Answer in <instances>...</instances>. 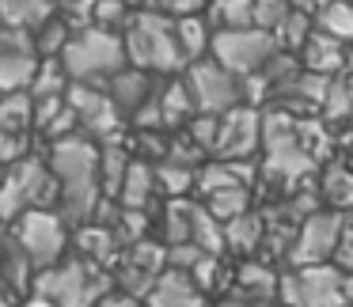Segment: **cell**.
<instances>
[{
	"label": "cell",
	"instance_id": "21",
	"mask_svg": "<svg viewBox=\"0 0 353 307\" xmlns=\"http://www.w3.org/2000/svg\"><path fill=\"white\" fill-rule=\"evenodd\" d=\"M319 201H327V209L334 213H353V171L345 160H330L319 171Z\"/></svg>",
	"mask_w": 353,
	"mask_h": 307
},
{
	"label": "cell",
	"instance_id": "29",
	"mask_svg": "<svg viewBox=\"0 0 353 307\" xmlns=\"http://www.w3.org/2000/svg\"><path fill=\"white\" fill-rule=\"evenodd\" d=\"M31 125H34V95L31 92L0 95V129H4V133H19V137H23Z\"/></svg>",
	"mask_w": 353,
	"mask_h": 307
},
{
	"label": "cell",
	"instance_id": "28",
	"mask_svg": "<svg viewBox=\"0 0 353 307\" xmlns=\"http://www.w3.org/2000/svg\"><path fill=\"white\" fill-rule=\"evenodd\" d=\"M194 205L198 201L190 198H175L163 205V246H179V243H190V224H194Z\"/></svg>",
	"mask_w": 353,
	"mask_h": 307
},
{
	"label": "cell",
	"instance_id": "52",
	"mask_svg": "<svg viewBox=\"0 0 353 307\" xmlns=\"http://www.w3.org/2000/svg\"><path fill=\"white\" fill-rule=\"evenodd\" d=\"M0 288H4V284H0Z\"/></svg>",
	"mask_w": 353,
	"mask_h": 307
},
{
	"label": "cell",
	"instance_id": "12",
	"mask_svg": "<svg viewBox=\"0 0 353 307\" xmlns=\"http://www.w3.org/2000/svg\"><path fill=\"white\" fill-rule=\"evenodd\" d=\"M50 171L57 186H77V182H99V145L84 133L65 137L50 145Z\"/></svg>",
	"mask_w": 353,
	"mask_h": 307
},
{
	"label": "cell",
	"instance_id": "48",
	"mask_svg": "<svg viewBox=\"0 0 353 307\" xmlns=\"http://www.w3.org/2000/svg\"><path fill=\"white\" fill-rule=\"evenodd\" d=\"M23 307H54V304H50V299H42V296H31Z\"/></svg>",
	"mask_w": 353,
	"mask_h": 307
},
{
	"label": "cell",
	"instance_id": "47",
	"mask_svg": "<svg viewBox=\"0 0 353 307\" xmlns=\"http://www.w3.org/2000/svg\"><path fill=\"white\" fill-rule=\"evenodd\" d=\"M345 76H353V42L345 46Z\"/></svg>",
	"mask_w": 353,
	"mask_h": 307
},
{
	"label": "cell",
	"instance_id": "33",
	"mask_svg": "<svg viewBox=\"0 0 353 307\" xmlns=\"http://www.w3.org/2000/svg\"><path fill=\"white\" fill-rule=\"evenodd\" d=\"M319 118L327 125H353V95H350V80L345 76L330 80V92H327V99H323Z\"/></svg>",
	"mask_w": 353,
	"mask_h": 307
},
{
	"label": "cell",
	"instance_id": "43",
	"mask_svg": "<svg viewBox=\"0 0 353 307\" xmlns=\"http://www.w3.org/2000/svg\"><path fill=\"white\" fill-rule=\"evenodd\" d=\"M209 8V0H156V12H163L168 19H186V16H201Z\"/></svg>",
	"mask_w": 353,
	"mask_h": 307
},
{
	"label": "cell",
	"instance_id": "2",
	"mask_svg": "<svg viewBox=\"0 0 353 307\" xmlns=\"http://www.w3.org/2000/svg\"><path fill=\"white\" fill-rule=\"evenodd\" d=\"M114 292V277L110 269L95 266L88 258H61L57 266L34 273L31 296L50 299L54 307H99V299H107Z\"/></svg>",
	"mask_w": 353,
	"mask_h": 307
},
{
	"label": "cell",
	"instance_id": "51",
	"mask_svg": "<svg viewBox=\"0 0 353 307\" xmlns=\"http://www.w3.org/2000/svg\"><path fill=\"white\" fill-rule=\"evenodd\" d=\"M4 171H8V167H0V182H4Z\"/></svg>",
	"mask_w": 353,
	"mask_h": 307
},
{
	"label": "cell",
	"instance_id": "8",
	"mask_svg": "<svg viewBox=\"0 0 353 307\" xmlns=\"http://www.w3.org/2000/svg\"><path fill=\"white\" fill-rule=\"evenodd\" d=\"M69 224L61 220V216L54 213V209H31V213H23L16 220V228H12V235H16V243L27 251V258L34 262V269H50L57 266V262L65 258V246H69Z\"/></svg>",
	"mask_w": 353,
	"mask_h": 307
},
{
	"label": "cell",
	"instance_id": "46",
	"mask_svg": "<svg viewBox=\"0 0 353 307\" xmlns=\"http://www.w3.org/2000/svg\"><path fill=\"white\" fill-rule=\"evenodd\" d=\"M213 307H247V304H243L239 296H224V299H216Z\"/></svg>",
	"mask_w": 353,
	"mask_h": 307
},
{
	"label": "cell",
	"instance_id": "24",
	"mask_svg": "<svg viewBox=\"0 0 353 307\" xmlns=\"http://www.w3.org/2000/svg\"><path fill=\"white\" fill-rule=\"evenodd\" d=\"M175 39H179L186 65L205 61L209 50H213V27H209L205 16H186V19H175Z\"/></svg>",
	"mask_w": 353,
	"mask_h": 307
},
{
	"label": "cell",
	"instance_id": "15",
	"mask_svg": "<svg viewBox=\"0 0 353 307\" xmlns=\"http://www.w3.org/2000/svg\"><path fill=\"white\" fill-rule=\"evenodd\" d=\"M107 95L114 99V107L122 110V118H133V114H137V110L156 95V80L148 76V72L130 69V65H125V69L107 84Z\"/></svg>",
	"mask_w": 353,
	"mask_h": 307
},
{
	"label": "cell",
	"instance_id": "40",
	"mask_svg": "<svg viewBox=\"0 0 353 307\" xmlns=\"http://www.w3.org/2000/svg\"><path fill=\"white\" fill-rule=\"evenodd\" d=\"M190 281L198 284V292L216 288V281H221V254H205V258L190 269Z\"/></svg>",
	"mask_w": 353,
	"mask_h": 307
},
{
	"label": "cell",
	"instance_id": "44",
	"mask_svg": "<svg viewBox=\"0 0 353 307\" xmlns=\"http://www.w3.org/2000/svg\"><path fill=\"white\" fill-rule=\"evenodd\" d=\"M19 160H27V137L0 129V167H12Z\"/></svg>",
	"mask_w": 353,
	"mask_h": 307
},
{
	"label": "cell",
	"instance_id": "32",
	"mask_svg": "<svg viewBox=\"0 0 353 307\" xmlns=\"http://www.w3.org/2000/svg\"><path fill=\"white\" fill-rule=\"evenodd\" d=\"M190 243L201 246L205 254H224V224L209 216L205 205H194V224H190Z\"/></svg>",
	"mask_w": 353,
	"mask_h": 307
},
{
	"label": "cell",
	"instance_id": "25",
	"mask_svg": "<svg viewBox=\"0 0 353 307\" xmlns=\"http://www.w3.org/2000/svg\"><path fill=\"white\" fill-rule=\"evenodd\" d=\"M160 114H163V129H179V125H190L198 118V107H194L183 80H168L160 87Z\"/></svg>",
	"mask_w": 353,
	"mask_h": 307
},
{
	"label": "cell",
	"instance_id": "30",
	"mask_svg": "<svg viewBox=\"0 0 353 307\" xmlns=\"http://www.w3.org/2000/svg\"><path fill=\"white\" fill-rule=\"evenodd\" d=\"M312 23H315V31H323V34H330L334 42L350 46L353 42V0H334V4L323 8Z\"/></svg>",
	"mask_w": 353,
	"mask_h": 307
},
{
	"label": "cell",
	"instance_id": "22",
	"mask_svg": "<svg viewBox=\"0 0 353 307\" xmlns=\"http://www.w3.org/2000/svg\"><path fill=\"white\" fill-rule=\"evenodd\" d=\"M130 163H133V156L118 137L99 145V186H103V198L107 201H118V190H122V182H125Z\"/></svg>",
	"mask_w": 353,
	"mask_h": 307
},
{
	"label": "cell",
	"instance_id": "49",
	"mask_svg": "<svg viewBox=\"0 0 353 307\" xmlns=\"http://www.w3.org/2000/svg\"><path fill=\"white\" fill-rule=\"evenodd\" d=\"M0 307H16V304H12V296H8V292H0Z\"/></svg>",
	"mask_w": 353,
	"mask_h": 307
},
{
	"label": "cell",
	"instance_id": "35",
	"mask_svg": "<svg viewBox=\"0 0 353 307\" xmlns=\"http://www.w3.org/2000/svg\"><path fill=\"white\" fill-rule=\"evenodd\" d=\"M194 182H198V171L179 167V163H168V160L156 163V186H160V193H168V201L186 198L194 190Z\"/></svg>",
	"mask_w": 353,
	"mask_h": 307
},
{
	"label": "cell",
	"instance_id": "3",
	"mask_svg": "<svg viewBox=\"0 0 353 307\" xmlns=\"http://www.w3.org/2000/svg\"><path fill=\"white\" fill-rule=\"evenodd\" d=\"M61 65H65L72 84L107 87L130 61H125L122 34L103 31V27H88V31H80L69 39V46L61 50Z\"/></svg>",
	"mask_w": 353,
	"mask_h": 307
},
{
	"label": "cell",
	"instance_id": "13",
	"mask_svg": "<svg viewBox=\"0 0 353 307\" xmlns=\"http://www.w3.org/2000/svg\"><path fill=\"white\" fill-rule=\"evenodd\" d=\"M254 178H259V163L247 160V163H228V160H209L198 167V182H194V190L201 193V198H209V193H221V190H236V186H247L251 190Z\"/></svg>",
	"mask_w": 353,
	"mask_h": 307
},
{
	"label": "cell",
	"instance_id": "42",
	"mask_svg": "<svg viewBox=\"0 0 353 307\" xmlns=\"http://www.w3.org/2000/svg\"><path fill=\"white\" fill-rule=\"evenodd\" d=\"M334 266L342 269V273H353V213H345V220H342V235H338Z\"/></svg>",
	"mask_w": 353,
	"mask_h": 307
},
{
	"label": "cell",
	"instance_id": "17",
	"mask_svg": "<svg viewBox=\"0 0 353 307\" xmlns=\"http://www.w3.org/2000/svg\"><path fill=\"white\" fill-rule=\"evenodd\" d=\"M156 193H160V186H156V163L133 160L130 171H125L122 190H118V205H122V209H137V213H148L152 201H156Z\"/></svg>",
	"mask_w": 353,
	"mask_h": 307
},
{
	"label": "cell",
	"instance_id": "26",
	"mask_svg": "<svg viewBox=\"0 0 353 307\" xmlns=\"http://www.w3.org/2000/svg\"><path fill=\"white\" fill-rule=\"evenodd\" d=\"M34 72H39V57L34 54H12V50H0V95L31 92Z\"/></svg>",
	"mask_w": 353,
	"mask_h": 307
},
{
	"label": "cell",
	"instance_id": "38",
	"mask_svg": "<svg viewBox=\"0 0 353 307\" xmlns=\"http://www.w3.org/2000/svg\"><path fill=\"white\" fill-rule=\"evenodd\" d=\"M289 12H292L289 0H254V27L274 34L277 27L285 23V16H289Z\"/></svg>",
	"mask_w": 353,
	"mask_h": 307
},
{
	"label": "cell",
	"instance_id": "5",
	"mask_svg": "<svg viewBox=\"0 0 353 307\" xmlns=\"http://www.w3.org/2000/svg\"><path fill=\"white\" fill-rule=\"evenodd\" d=\"M277 299H281V307H350L345 273L334 262L289 269V273H281Z\"/></svg>",
	"mask_w": 353,
	"mask_h": 307
},
{
	"label": "cell",
	"instance_id": "36",
	"mask_svg": "<svg viewBox=\"0 0 353 307\" xmlns=\"http://www.w3.org/2000/svg\"><path fill=\"white\" fill-rule=\"evenodd\" d=\"M31 39H34V57H39V61H46V57H61V50L69 46L72 31L54 16L46 27H39V31H34Z\"/></svg>",
	"mask_w": 353,
	"mask_h": 307
},
{
	"label": "cell",
	"instance_id": "27",
	"mask_svg": "<svg viewBox=\"0 0 353 307\" xmlns=\"http://www.w3.org/2000/svg\"><path fill=\"white\" fill-rule=\"evenodd\" d=\"M205 19L213 31H243V27H254V0H209Z\"/></svg>",
	"mask_w": 353,
	"mask_h": 307
},
{
	"label": "cell",
	"instance_id": "50",
	"mask_svg": "<svg viewBox=\"0 0 353 307\" xmlns=\"http://www.w3.org/2000/svg\"><path fill=\"white\" fill-rule=\"evenodd\" d=\"M345 80H350V95H353V76H345Z\"/></svg>",
	"mask_w": 353,
	"mask_h": 307
},
{
	"label": "cell",
	"instance_id": "45",
	"mask_svg": "<svg viewBox=\"0 0 353 307\" xmlns=\"http://www.w3.org/2000/svg\"><path fill=\"white\" fill-rule=\"evenodd\" d=\"M289 4H292V8H296V12H304L307 19H315V16H319V12H323V8H330L334 0H289Z\"/></svg>",
	"mask_w": 353,
	"mask_h": 307
},
{
	"label": "cell",
	"instance_id": "37",
	"mask_svg": "<svg viewBox=\"0 0 353 307\" xmlns=\"http://www.w3.org/2000/svg\"><path fill=\"white\" fill-rule=\"evenodd\" d=\"M130 16H133V8L122 4V0H95V27H103V31L122 34Z\"/></svg>",
	"mask_w": 353,
	"mask_h": 307
},
{
	"label": "cell",
	"instance_id": "23",
	"mask_svg": "<svg viewBox=\"0 0 353 307\" xmlns=\"http://www.w3.org/2000/svg\"><path fill=\"white\" fill-rule=\"evenodd\" d=\"M262 243H266V216L254 213V209L224 224V246H228V251H236V254H254Z\"/></svg>",
	"mask_w": 353,
	"mask_h": 307
},
{
	"label": "cell",
	"instance_id": "39",
	"mask_svg": "<svg viewBox=\"0 0 353 307\" xmlns=\"http://www.w3.org/2000/svg\"><path fill=\"white\" fill-rule=\"evenodd\" d=\"M216 125H221V118H213V114H198L190 125H186V137H190L194 145L201 148V152L213 156V145H216Z\"/></svg>",
	"mask_w": 353,
	"mask_h": 307
},
{
	"label": "cell",
	"instance_id": "9",
	"mask_svg": "<svg viewBox=\"0 0 353 307\" xmlns=\"http://www.w3.org/2000/svg\"><path fill=\"white\" fill-rule=\"evenodd\" d=\"M342 220H345V213H334V209H319V213H312L307 220H300L296 235H292V246H289V254H285V258H289V269L334 262Z\"/></svg>",
	"mask_w": 353,
	"mask_h": 307
},
{
	"label": "cell",
	"instance_id": "4",
	"mask_svg": "<svg viewBox=\"0 0 353 307\" xmlns=\"http://www.w3.org/2000/svg\"><path fill=\"white\" fill-rule=\"evenodd\" d=\"M61 186H57L54 171L46 160L27 156V160L12 163L0 182V220H19L31 209H57Z\"/></svg>",
	"mask_w": 353,
	"mask_h": 307
},
{
	"label": "cell",
	"instance_id": "18",
	"mask_svg": "<svg viewBox=\"0 0 353 307\" xmlns=\"http://www.w3.org/2000/svg\"><path fill=\"white\" fill-rule=\"evenodd\" d=\"M57 16V0H0V27L34 34Z\"/></svg>",
	"mask_w": 353,
	"mask_h": 307
},
{
	"label": "cell",
	"instance_id": "10",
	"mask_svg": "<svg viewBox=\"0 0 353 307\" xmlns=\"http://www.w3.org/2000/svg\"><path fill=\"white\" fill-rule=\"evenodd\" d=\"M65 103L72 107L77 114V125L84 137H92L95 145L103 140H114L122 137V110L114 107V99L107 95V87H95V84H69L65 92Z\"/></svg>",
	"mask_w": 353,
	"mask_h": 307
},
{
	"label": "cell",
	"instance_id": "19",
	"mask_svg": "<svg viewBox=\"0 0 353 307\" xmlns=\"http://www.w3.org/2000/svg\"><path fill=\"white\" fill-rule=\"evenodd\" d=\"M34 262L27 258V251L16 243V235H0V284L12 292H31L34 284Z\"/></svg>",
	"mask_w": 353,
	"mask_h": 307
},
{
	"label": "cell",
	"instance_id": "11",
	"mask_svg": "<svg viewBox=\"0 0 353 307\" xmlns=\"http://www.w3.org/2000/svg\"><path fill=\"white\" fill-rule=\"evenodd\" d=\"M262 152V110L259 107H236L228 114H221L216 125V145H213V160H228V163H247Z\"/></svg>",
	"mask_w": 353,
	"mask_h": 307
},
{
	"label": "cell",
	"instance_id": "20",
	"mask_svg": "<svg viewBox=\"0 0 353 307\" xmlns=\"http://www.w3.org/2000/svg\"><path fill=\"white\" fill-rule=\"evenodd\" d=\"M77 251H80V258L95 262L103 269L122 262V246H118L114 231L107 224H84V228H77Z\"/></svg>",
	"mask_w": 353,
	"mask_h": 307
},
{
	"label": "cell",
	"instance_id": "14",
	"mask_svg": "<svg viewBox=\"0 0 353 307\" xmlns=\"http://www.w3.org/2000/svg\"><path fill=\"white\" fill-rule=\"evenodd\" d=\"M300 69L304 72H315V76H345V46L334 42L330 34L323 31H312L307 42L300 46Z\"/></svg>",
	"mask_w": 353,
	"mask_h": 307
},
{
	"label": "cell",
	"instance_id": "16",
	"mask_svg": "<svg viewBox=\"0 0 353 307\" xmlns=\"http://www.w3.org/2000/svg\"><path fill=\"white\" fill-rule=\"evenodd\" d=\"M145 307H205L198 284L190 281V273L183 269H163L160 281L152 284V292L145 296Z\"/></svg>",
	"mask_w": 353,
	"mask_h": 307
},
{
	"label": "cell",
	"instance_id": "41",
	"mask_svg": "<svg viewBox=\"0 0 353 307\" xmlns=\"http://www.w3.org/2000/svg\"><path fill=\"white\" fill-rule=\"evenodd\" d=\"M201 258H205V251H201V246H194V243L168 246V269H183V273H190Z\"/></svg>",
	"mask_w": 353,
	"mask_h": 307
},
{
	"label": "cell",
	"instance_id": "7",
	"mask_svg": "<svg viewBox=\"0 0 353 307\" xmlns=\"http://www.w3.org/2000/svg\"><path fill=\"white\" fill-rule=\"evenodd\" d=\"M183 84H186V92H190V99H194V107H198V114L221 118V114H228V110L243 107V80L232 76L228 69H221L213 57L186 65Z\"/></svg>",
	"mask_w": 353,
	"mask_h": 307
},
{
	"label": "cell",
	"instance_id": "6",
	"mask_svg": "<svg viewBox=\"0 0 353 307\" xmlns=\"http://www.w3.org/2000/svg\"><path fill=\"white\" fill-rule=\"evenodd\" d=\"M277 39L270 31H259V27H243V31H213V57L221 69H228L232 76L247 80L254 72L266 69V61L277 54Z\"/></svg>",
	"mask_w": 353,
	"mask_h": 307
},
{
	"label": "cell",
	"instance_id": "31",
	"mask_svg": "<svg viewBox=\"0 0 353 307\" xmlns=\"http://www.w3.org/2000/svg\"><path fill=\"white\" fill-rule=\"evenodd\" d=\"M69 72H65L61 57H46V61H39V72H34L31 80V95L34 99H57V95L69 92Z\"/></svg>",
	"mask_w": 353,
	"mask_h": 307
},
{
	"label": "cell",
	"instance_id": "1",
	"mask_svg": "<svg viewBox=\"0 0 353 307\" xmlns=\"http://www.w3.org/2000/svg\"><path fill=\"white\" fill-rule=\"evenodd\" d=\"M122 42L130 69H141L148 76L152 72H160V76L186 72V57L175 39V19H168L163 12H133L122 31Z\"/></svg>",
	"mask_w": 353,
	"mask_h": 307
},
{
	"label": "cell",
	"instance_id": "34",
	"mask_svg": "<svg viewBox=\"0 0 353 307\" xmlns=\"http://www.w3.org/2000/svg\"><path fill=\"white\" fill-rule=\"evenodd\" d=\"M201 205L209 209V216H213V220L228 224V220H236V216L251 213V190H247V186H236V190L209 193V198L201 201Z\"/></svg>",
	"mask_w": 353,
	"mask_h": 307
}]
</instances>
